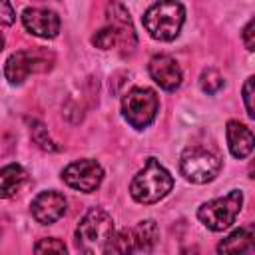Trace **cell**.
Returning <instances> with one entry per match:
<instances>
[{"label":"cell","mask_w":255,"mask_h":255,"mask_svg":"<svg viewBox=\"0 0 255 255\" xmlns=\"http://www.w3.org/2000/svg\"><path fill=\"white\" fill-rule=\"evenodd\" d=\"M116 241L114 219L102 207H92L76 227V247L80 255H112Z\"/></svg>","instance_id":"obj_1"},{"label":"cell","mask_w":255,"mask_h":255,"mask_svg":"<svg viewBox=\"0 0 255 255\" xmlns=\"http://www.w3.org/2000/svg\"><path fill=\"white\" fill-rule=\"evenodd\" d=\"M171 187H173L171 173L155 157H147L145 165L135 173V177L129 183V195L137 203L151 205L163 199L171 191Z\"/></svg>","instance_id":"obj_2"},{"label":"cell","mask_w":255,"mask_h":255,"mask_svg":"<svg viewBox=\"0 0 255 255\" xmlns=\"http://www.w3.org/2000/svg\"><path fill=\"white\" fill-rule=\"evenodd\" d=\"M185 22V8L179 2H155L143 14V26L153 40L171 42Z\"/></svg>","instance_id":"obj_3"},{"label":"cell","mask_w":255,"mask_h":255,"mask_svg":"<svg viewBox=\"0 0 255 255\" xmlns=\"http://www.w3.org/2000/svg\"><path fill=\"white\" fill-rule=\"evenodd\" d=\"M243 207V193L239 189H231L227 195L205 201L197 209V219L211 231H223L231 227Z\"/></svg>","instance_id":"obj_4"},{"label":"cell","mask_w":255,"mask_h":255,"mask_svg":"<svg viewBox=\"0 0 255 255\" xmlns=\"http://www.w3.org/2000/svg\"><path fill=\"white\" fill-rule=\"evenodd\" d=\"M219 169H221L219 155L203 145H189L181 151L179 171L191 183H209L217 177Z\"/></svg>","instance_id":"obj_5"},{"label":"cell","mask_w":255,"mask_h":255,"mask_svg":"<svg viewBox=\"0 0 255 255\" xmlns=\"http://www.w3.org/2000/svg\"><path fill=\"white\" fill-rule=\"evenodd\" d=\"M159 110V100L151 88H131L122 100V114L133 129L151 126Z\"/></svg>","instance_id":"obj_6"},{"label":"cell","mask_w":255,"mask_h":255,"mask_svg":"<svg viewBox=\"0 0 255 255\" xmlns=\"http://www.w3.org/2000/svg\"><path fill=\"white\" fill-rule=\"evenodd\" d=\"M159 239V229L153 219H141L133 227H124L118 231L114 249L120 255L149 253Z\"/></svg>","instance_id":"obj_7"},{"label":"cell","mask_w":255,"mask_h":255,"mask_svg":"<svg viewBox=\"0 0 255 255\" xmlns=\"http://www.w3.org/2000/svg\"><path fill=\"white\" fill-rule=\"evenodd\" d=\"M54 56L44 50H20L14 52L4 64V76L8 84L20 86L30 74L46 72L52 68Z\"/></svg>","instance_id":"obj_8"},{"label":"cell","mask_w":255,"mask_h":255,"mask_svg":"<svg viewBox=\"0 0 255 255\" xmlns=\"http://www.w3.org/2000/svg\"><path fill=\"white\" fill-rule=\"evenodd\" d=\"M62 179L72 189L92 193L100 187V183L104 179V169L96 159H78L64 167Z\"/></svg>","instance_id":"obj_9"},{"label":"cell","mask_w":255,"mask_h":255,"mask_svg":"<svg viewBox=\"0 0 255 255\" xmlns=\"http://www.w3.org/2000/svg\"><path fill=\"white\" fill-rule=\"evenodd\" d=\"M22 24L30 34L44 40L56 38L60 32V16L50 8H26L22 12Z\"/></svg>","instance_id":"obj_10"},{"label":"cell","mask_w":255,"mask_h":255,"mask_svg":"<svg viewBox=\"0 0 255 255\" xmlns=\"http://www.w3.org/2000/svg\"><path fill=\"white\" fill-rule=\"evenodd\" d=\"M66 207H68V201L62 193L58 191H40L32 203H30V211H32V217L42 223V225H52L56 223L64 213H66Z\"/></svg>","instance_id":"obj_11"},{"label":"cell","mask_w":255,"mask_h":255,"mask_svg":"<svg viewBox=\"0 0 255 255\" xmlns=\"http://www.w3.org/2000/svg\"><path fill=\"white\" fill-rule=\"evenodd\" d=\"M147 70H149L151 80H153L159 88H163V90H167V92H173V90H177V88L181 86V80H183L181 68H179V64H177L171 56H167V54H155V56L149 60Z\"/></svg>","instance_id":"obj_12"},{"label":"cell","mask_w":255,"mask_h":255,"mask_svg":"<svg viewBox=\"0 0 255 255\" xmlns=\"http://www.w3.org/2000/svg\"><path fill=\"white\" fill-rule=\"evenodd\" d=\"M106 14H108V24L120 36V46L126 50H131L135 46V32H133L131 18H129V12L126 10V6L120 2H112V4H108Z\"/></svg>","instance_id":"obj_13"},{"label":"cell","mask_w":255,"mask_h":255,"mask_svg":"<svg viewBox=\"0 0 255 255\" xmlns=\"http://www.w3.org/2000/svg\"><path fill=\"white\" fill-rule=\"evenodd\" d=\"M225 135H227V145H229V151L233 157L237 159H245L251 151H253V133L247 126H243L241 122L237 120H231L227 122V129H225Z\"/></svg>","instance_id":"obj_14"},{"label":"cell","mask_w":255,"mask_h":255,"mask_svg":"<svg viewBox=\"0 0 255 255\" xmlns=\"http://www.w3.org/2000/svg\"><path fill=\"white\" fill-rule=\"evenodd\" d=\"M253 249V227H239L231 231L217 245V255H247Z\"/></svg>","instance_id":"obj_15"},{"label":"cell","mask_w":255,"mask_h":255,"mask_svg":"<svg viewBox=\"0 0 255 255\" xmlns=\"http://www.w3.org/2000/svg\"><path fill=\"white\" fill-rule=\"evenodd\" d=\"M28 181V173L20 163H8L0 169V199L14 197L24 183Z\"/></svg>","instance_id":"obj_16"},{"label":"cell","mask_w":255,"mask_h":255,"mask_svg":"<svg viewBox=\"0 0 255 255\" xmlns=\"http://www.w3.org/2000/svg\"><path fill=\"white\" fill-rule=\"evenodd\" d=\"M92 44L96 48H100V50H110L114 46H120V36H118V32L110 24H106L102 30H98L92 36Z\"/></svg>","instance_id":"obj_17"},{"label":"cell","mask_w":255,"mask_h":255,"mask_svg":"<svg viewBox=\"0 0 255 255\" xmlns=\"http://www.w3.org/2000/svg\"><path fill=\"white\" fill-rule=\"evenodd\" d=\"M199 86H201V90L205 94H217L223 88V76L215 68H207V70L201 72Z\"/></svg>","instance_id":"obj_18"},{"label":"cell","mask_w":255,"mask_h":255,"mask_svg":"<svg viewBox=\"0 0 255 255\" xmlns=\"http://www.w3.org/2000/svg\"><path fill=\"white\" fill-rule=\"evenodd\" d=\"M34 255H68L66 245L56 237H44L36 243Z\"/></svg>","instance_id":"obj_19"},{"label":"cell","mask_w":255,"mask_h":255,"mask_svg":"<svg viewBox=\"0 0 255 255\" xmlns=\"http://www.w3.org/2000/svg\"><path fill=\"white\" fill-rule=\"evenodd\" d=\"M30 133H32V139H34V143H36L38 147H42V149H46V151H56V149H58V147L54 145V141L50 139V135H48V131H46V128H44L42 122L34 120V122H32V128H30Z\"/></svg>","instance_id":"obj_20"},{"label":"cell","mask_w":255,"mask_h":255,"mask_svg":"<svg viewBox=\"0 0 255 255\" xmlns=\"http://www.w3.org/2000/svg\"><path fill=\"white\" fill-rule=\"evenodd\" d=\"M253 84H255V78L249 76L243 84V102H245V110H247V116L249 118H255V106H253Z\"/></svg>","instance_id":"obj_21"},{"label":"cell","mask_w":255,"mask_h":255,"mask_svg":"<svg viewBox=\"0 0 255 255\" xmlns=\"http://www.w3.org/2000/svg\"><path fill=\"white\" fill-rule=\"evenodd\" d=\"M14 20H16V12H14L12 4L10 2H0V24L10 26V24H14Z\"/></svg>","instance_id":"obj_22"},{"label":"cell","mask_w":255,"mask_h":255,"mask_svg":"<svg viewBox=\"0 0 255 255\" xmlns=\"http://www.w3.org/2000/svg\"><path fill=\"white\" fill-rule=\"evenodd\" d=\"M255 30V20L251 18L249 22H247V26L243 28V44H245V48L249 50V52H253L255 50V40H253V32Z\"/></svg>","instance_id":"obj_23"},{"label":"cell","mask_w":255,"mask_h":255,"mask_svg":"<svg viewBox=\"0 0 255 255\" xmlns=\"http://www.w3.org/2000/svg\"><path fill=\"white\" fill-rule=\"evenodd\" d=\"M2 48H4V34L0 32V50H2Z\"/></svg>","instance_id":"obj_24"}]
</instances>
